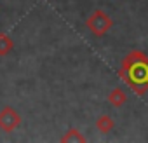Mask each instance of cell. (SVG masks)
I'll list each match as a JSON object with an SVG mask.
<instances>
[{
    "mask_svg": "<svg viewBox=\"0 0 148 143\" xmlns=\"http://www.w3.org/2000/svg\"><path fill=\"white\" fill-rule=\"evenodd\" d=\"M119 75L138 96H145L148 93V56L143 51H131L122 61Z\"/></svg>",
    "mask_w": 148,
    "mask_h": 143,
    "instance_id": "obj_1",
    "label": "cell"
},
{
    "mask_svg": "<svg viewBox=\"0 0 148 143\" xmlns=\"http://www.w3.org/2000/svg\"><path fill=\"white\" fill-rule=\"evenodd\" d=\"M86 26L96 35V37H103L112 26H113V19L101 9H96L86 21Z\"/></svg>",
    "mask_w": 148,
    "mask_h": 143,
    "instance_id": "obj_2",
    "label": "cell"
},
{
    "mask_svg": "<svg viewBox=\"0 0 148 143\" xmlns=\"http://www.w3.org/2000/svg\"><path fill=\"white\" fill-rule=\"evenodd\" d=\"M21 113L12 107H4L0 110V129L4 133H12L21 126Z\"/></svg>",
    "mask_w": 148,
    "mask_h": 143,
    "instance_id": "obj_3",
    "label": "cell"
},
{
    "mask_svg": "<svg viewBox=\"0 0 148 143\" xmlns=\"http://www.w3.org/2000/svg\"><path fill=\"white\" fill-rule=\"evenodd\" d=\"M125 101H127V94L124 93V89L115 87V89H112V91H110V94H108V103H110L112 107L120 108Z\"/></svg>",
    "mask_w": 148,
    "mask_h": 143,
    "instance_id": "obj_4",
    "label": "cell"
},
{
    "mask_svg": "<svg viewBox=\"0 0 148 143\" xmlns=\"http://www.w3.org/2000/svg\"><path fill=\"white\" fill-rule=\"evenodd\" d=\"M96 127H98V131H101L103 134H108L110 131H113L115 122H113V119H112L110 115H101V117H98V120H96Z\"/></svg>",
    "mask_w": 148,
    "mask_h": 143,
    "instance_id": "obj_5",
    "label": "cell"
},
{
    "mask_svg": "<svg viewBox=\"0 0 148 143\" xmlns=\"http://www.w3.org/2000/svg\"><path fill=\"white\" fill-rule=\"evenodd\" d=\"M61 141L63 143H73V141H79V143H86V136L79 131V129H75V127H71V129H68L63 136H61Z\"/></svg>",
    "mask_w": 148,
    "mask_h": 143,
    "instance_id": "obj_6",
    "label": "cell"
},
{
    "mask_svg": "<svg viewBox=\"0 0 148 143\" xmlns=\"http://www.w3.org/2000/svg\"><path fill=\"white\" fill-rule=\"evenodd\" d=\"M14 49V42L7 33H0V56H7Z\"/></svg>",
    "mask_w": 148,
    "mask_h": 143,
    "instance_id": "obj_7",
    "label": "cell"
}]
</instances>
